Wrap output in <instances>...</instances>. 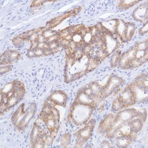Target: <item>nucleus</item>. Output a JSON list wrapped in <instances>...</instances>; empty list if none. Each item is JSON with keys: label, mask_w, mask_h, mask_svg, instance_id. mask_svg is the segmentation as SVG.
Here are the masks:
<instances>
[{"label": "nucleus", "mask_w": 148, "mask_h": 148, "mask_svg": "<svg viewBox=\"0 0 148 148\" xmlns=\"http://www.w3.org/2000/svg\"><path fill=\"white\" fill-rule=\"evenodd\" d=\"M95 121L93 119L89 121L84 127L77 131L76 133V136L78 138V143L81 145H83L84 143L87 141L90 138L93 129L94 128Z\"/></svg>", "instance_id": "obj_4"}, {"label": "nucleus", "mask_w": 148, "mask_h": 148, "mask_svg": "<svg viewBox=\"0 0 148 148\" xmlns=\"http://www.w3.org/2000/svg\"><path fill=\"white\" fill-rule=\"evenodd\" d=\"M1 111H7L20 101L25 93V88L22 83L14 81L7 84L1 89Z\"/></svg>", "instance_id": "obj_1"}, {"label": "nucleus", "mask_w": 148, "mask_h": 148, "mask_svg": "<svg viewBox=\"0 0 148 148\" xmlns=\"http://www.w3.org/2000/svg\"><path fill=\"white\" fill-rule=\"evenodd\" d=\"M19 58L20 54L17 51H7L1 56V64H12L16 62Z\"/></svg>", "instance_id": "obj_5"}, {"label": "nucleus", "mask_w": 148, "mask_h": 148, "mask_svg": "<svg viewBox=\"0 0 148 148\" xmlns=\"http://www.w3.org/2000/svg\"><path fill=\"white\" fill-rule=\"evenodd\" d=\"M114 116L113 114H109L108 116L105 118L104 120L101 122L99 126V130H100L101 133H108L110 130L113 121L114 120Z\"/></svg>", "instance_id": "obj_8"}, {"label": "nucleus", "mask_w": 148, "mask_h": 148, "mask_svg": "<svg viewBox=\"0 0 148 148\" xmlns=\"http://www.w3.org/2000/svg\"><path fill=\"white\" fill-rule=\"evenodd\" d=\"M93 110V108L89 105L74 102L68 118L72 120L75 125L80 126L89 120Z\"/></svg>", "instance_id": "obj_2"}, {"label": "nucleus", "mask_w": 148, "mask_h": 148, "mask_svg": "<svg viewBox=\"0 0 148 148\" xmlns=\"http://www.w3.org/2000/svg\"><path fill=\"white\" fill-rule=\"evenodd\" d=\"M147 5H146L145 3H143L135 10L133 15L135 20L143 21L147 19Z\"/></svg>", "instance_id": "obj_7"}, {"label": "nucleus", "mask_w": 148, "mask_h": 148, "mask_svg": "<svg viewBox=\"0 0 148 148\" xmlns=\"http://www.w3.org/2000/svg\"><path fill=\"white\" fill-rule=\"evenodd\" d=\"M47 100L56 106H64L67 102V96L63 91H56L51 95Z\"/></svg>", "instance_id": "obj_6"}, {"label": "nucleus", "mask_w": 148, "mask_h": 148, "mask_svg": "<svg viewBox=\"0 0 148 148\" xmlns=\"http://www.w3.org/2000/svg\"><path fill=\"white\" fill-rule=\"evenodd\" d=\"M148 32V23L147 22L146 25L142 27L140 30L139 31V33L140 34H144Z\"/></svg>", "instance_id": "obj_11"}, {"label": "nucleus", "mask_w": 148, "mask_h": 148, "mask_svg": "<svg viewBox=\"0 0 148 148\" xmlns=\"http://www.w3.org/2000/svg\"><path fill=\"white\" fill-rule=\"evenodd\" d=\"M34 107L30 106L28 108L27 110L25 111L24 106L23 104H22L12 116V122L18 130H24L34 116Z\"/></svg>", "instance_id": "obj_3"}, {"label": "nucleus", "mask_w": 148, "mask_h": 148, "mask_svg": "<svg viewBox=\"0 0 148 148\" xmlns=\"http://www.w3.org/2000/svg\"><path fill=\"white\" fill-rule=\"evenodd\" d=\"M139 1H127L128 3H127V1H121V3H120L119 5V7H121L122 9H127L132 7V5H135L136 3H138Z\"/></svg>", "instance_id": "obj_10"}, {"label": "nucleus", "mask_w": 148, "mask_h": 148, "mask_svg": "<svg viewBox=\"0 0 148 148\" xmlns=\"http://www.w3.org/2000/svg\"><path fill=\"white\" fill-rule=\"evenodd\" d=\"M121 56V51H119L115 52L114 54L112 57V58H111V65H112L113 67L116 66V64H118V63L119 62Z\"/></svg>", "instance_id": "obj_9"}]
</instances>
